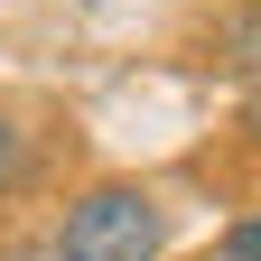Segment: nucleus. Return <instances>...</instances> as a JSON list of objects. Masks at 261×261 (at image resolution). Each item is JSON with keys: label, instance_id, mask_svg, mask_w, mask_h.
Returning <instances> with one entry per match:
<instances>
[{"label": "nucleus", "instance_id": "nucleus-1", "mask_svg": "<svg viewBox=\"0 0 261 261\" xmlns=\"http://www.w3.org/2000/svg\"><path fill=\"white\" fill-rule=\"evenodd\" d=\"M56 243H65V261H159L168 252V205L130 177H103L65 205Z\"/></svg>", "mask_w": 261, "mask_h": 261}, {"label": "nucleus", "instance_id": "nucleus-5", "mask_svg": "<svg viewBox=\"0 0 261 261\" xmlns=\"http://www.w3.org/2000/svg\"><path fill=\"white\" fill-rule=\"evenodd\" d=\"M243 140L261 149V75H252V93H243Z\"/></svg>", "mask_w": 261, "mask_h": 261}, {"label": "nucleus", "instance_id": "nucleus-2", "mask_svg": "<svg viewBox=\"0 0 261 261\" xmlns=\"http://www.w3.org/2000/svg\"><path fill=\"white\" fill-rule=\"evenodd\" d=\"M19 187H38V130L19 112H0V205H10Z\"/></svg>", "mask_w": 261, "mask_h": 261}, {"label": "nucleus", "instance_id": "nucleus-3", "mask_svg": "<svg viewBox=\"0 0 261 261\" xmlns=\"http://www.w3.org/2000/svg\"><path fill=\"white\" fill-rule=\"evenodd\" d=\"M224 261H261V215H243L233 233H224Z\"/></svg>", "mask_w": 261, "mask_h": 261}, {"label": "nucleus", "instance_id": "nucleus-4", "mask_svg": "<svg viewBox=\"0 0 261 261\" xmlns=\"http://www.w3.org/2000/svg\"><path fill=\"white\" fill-rule=\"evenodd\" d=\"M0 261H65V243H56V233H28V243H10Z\"/></svg>", "mask_w": 261, "mask_h": 261}]
</instances>
